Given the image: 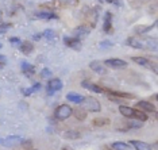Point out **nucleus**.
I'll use <instances>...</instances> for the list:
<instances>
[{"label":"nucleus","instance_id":"23","mask_svg":"<svg viewBox=\"0 0 158 150\" xmlns=\"http://www.w3.org/2000/svg\"><path fill=\"white\" fill-rule=\"evenodd\" d=\"M35 16H37L38 19H58V16H57L54 12H46V11L37 12Z\"/></svg>","mask_w":158,"mask_h":150},{"label":"nucleus","instance_id":"16","mask_svg":"<svg viewBox=\"0 0 158 150\" xmlns=\"http://www.w3.org/2000/svg\"><path fill=\"white\" fill-rule=\"evenodd\" d=\"M19 46H20V52H22L24 56H30L31 53H33V50H34V46H33V44H31L30 41H24Z\"/></svg>","mask_w":158,"mask_h":150},{"label":"nucleus","instance_id":"7","mask_svg":"<svg viewBox=\"0 0 158 150\" xmlns=\"http://www.w3.org/2000/svg\"><path fill=\"white\" fill-rule=\"evenodd\" d=\"M131 61H134L135 64H138V65H141V66H145L147 69H153V72L157 73L156 65H154L152 61H149L147 58H145V57H131Z\"/></svg>","mask_w":158,"mask_h":150},{"label":"nucleus","instance_id":"8","mask_svg":"<svg viewBox=\"0 0 158 150\" xmlns=\"http://www.w3.org/2000/svg\"><path fill=\"white\" fill-rule=\"evenodd\" d=\"M62 89V81L60 78H52L48 84V95H53L57 91Z\"/></svg>","mask_w":158,"mask_h":150},{"label":"nucleus","instance_id":"17","mask_svg":"<svg viewBox=\"0 0 158 150\" xmlns=\"http://www.w3.org/2000/svg\"><path fill=\"white\" fill-rule=\"evenodd\" d=\"M142 42L146 50H153V52L157 50V42L154 38H145V39H142Z\"/></svg>","mask_w":158,"mask_h":150},{"label":"nucleus","instance_id":"14","mask_svg":"<svg viewBox=\"0 0 158 150\" xmlns=\"http://www.w3.org/2000/svg\"><path fill=\"white\" fill-rule=\"evenodd\" d=\"M89 68H91L93 72H96V73H99V74H106L107 73L106 66H104L103 64H100L99 61H92L91 64H89Z\"/></svg>","mask_w":158,"mask_h":150},{"label":"nucleus","instance_id":"28","mask_svg":"<svg viewBox=\"0 0 158 150\" xmlns=\"http://www.w3.org/2000/svg\"><path fill=\"white\" fill-rule=\"evenodd\" d=\"M42 37H45L46 39H54L56 38V33L53 30H46L42 33Z\"/></svg>","mask_w":158,"mask_h":150},{"label":"nucleus","instance_id":"24","mask_svg":"<svg viewBox=\"0 0 158 150\" xmlns=\"http://www.w3.org/2000/svg\"><path fill=\"white\" fill-rule=\"evenodd\" d=\"M66 99L69 100V102L74 103V104H80V103L82 102V99H84V96H80L77 94H73V92H70V94L66 95Z\"/></svg>","mask_w":158,"mask_h":150},{"label":"nucleus","instance_id":"10","mask_svg":"<svg viewBox=\"0 0 158 150\" xmlns=\"http://www.w3.org/2000/svg\"><path fill=\"white\" fill-rule=\"evenodd\" d=\"M81 87L85 88V89H88V91L96 92V94H104V88H102V87H99V85L91 83V81H82Z\"/></svg>","mask_w":158,"mask_h":150},{"label":"nucleus","instance_id":"20","mask_svg":"<svg viewBox=\"0 0 158 150\" xmlns=\"http://www.w3.org/2000/svg\"><path fill=\"white\" fill-rule=\"evenodd\" d=\"M22 72L26 74V76H33V74L35 73V68L31 65V64L23 61L22 62Z\"/></svg>","mask_w":158,"mask_h":150},{"label":"nucleus","instance_id":"35","mask_svg":"<svg viewBox=\"0 0 158 150\" xmlns=\"http://www.w3.org/2000/svg\"><path fill=\"white\" fill-rule=\"evenodd\" d=\"M6 62H7V57H6V56H3V54H0V68L4 66V65H6Z\"/></svg>","mask_w":158,"mask_h":150},{"label":"nucleus","instance_id":"15","mask_svg":"<svg viewBox=\"0 0 158 150\" xmlns=\"http://www.w3.org/2000/svg\"><path fill=\"white\" fill-rule=\"evenodd\" d=\"M108 92V94L114 95L115 98H119V99H135V96L132 94H126V92H119V91H111V89H104V94Z\"/></svg>","mask_w":158,"mask_h":150},{"label":"nucleus","instance_id":"2","mask_svg":"<svg viewBox=\"0 0 158 150\" xmlns=\"http://www.w3.org/2000/svg\"><path fill=\"white\" fill-rule=\"evenodd\" d=\"M80 104L84 111H88V112H100L102 111V104H100V102L96 98H92V96L84 98Z\"/></svg>","mask_w":158,"mask_h":150},{"label":"nucleus","instance_id":"19","mask_svg":"<svg viewBox=\"0 0 158 150\" xmlns=\"http://www.w3.org/2000/svg\"><path fill=\"white\" fill-rule=\"evenodd\" d=\"M41 89H42V84H41V83H35V84L33 85V87L22 89V92H23V95H24V96H30V95H33L34 92L41 91Z\"/></svg>","mask_w":158,"mask_h":150},{"label":"nucleus","instance_id":"36","mask_svg":"<svg viewBox=\"0 0 158 150\" xmlns=\"http://www.w3.org/2000/svg\"><path fill=\"white\" fill-rule=\"evenodd\" d=\"M34 39H35V41H39V39H41L42 38V33H38V34H35L34 35V37H33Z\"/></svg>","mask_w":158,"mask_h":150},{"label":"nucleus","instance_id":"1","mask_svg":"<svg viewBox=\"0 0 158 150\" xmlns=\"http://www.w3.org/2000/svg\"><path fill=\"white\" fill-rule=\"evenodd\" d=\"M119 112H120V115H123L124 118L138 120V122H146V120L149 119V116H147L145 112L139 111V110H136V108H132V107L123 106V104L119 106Z\"/></svg>","mask_w":158,"mask_h":150},{"label":"nucleus","instance_id":"33","mask_svg":"<svg viewBox=\"0 0 158 150\" xmlns=\"http://www.w3.org/2000/svg\"><path fill=\"white\" fill-rule=\"evenodd\" d=\"M10 42L14 45H20L22 44V41H20V38H18V37H12V38H10Z\"/></svg>","mask_w":158,"mask_h":150},{"label":"nucleus","instance_id":"26","mask_svg":"<svg viewBox=\"0 0 158 150\" xmlns=\"http://www.w3.org/2000/svg\"><path fill=\"white\" fill-rule=\"evenodd\" d=\"M80 137H81V134L74 130H69L64 133V138H66V139H78Z\"/></svg>","mask_w":158,"mask_h":150},{"label":"nucleus","instance_id":"4","mask_svg":"<svg viewBox=\"0 0 158 150\" xmlns=\"http://www.w3.org/2000/svg\"><path fill=\"white\" fill-rule=\"evenodd\" d=\"M23 137H19V135H10V137L6 138H0V145L6 146V148H14V146L22 145L23 144Z\"/></svg>","mask_w":158,"mask_h":150},{"label":"nucleus","instance_id":"21","mask_svg":"<svg viewBox=\"0 0 158 150\" xmlns=\"http://www.w3.org/2000/svg\"><path fill=\"white\" fill-rule=\"evenodd\" d=\"M111 148H112V150H134L131 145L124 144V142H114Z\"/></svg>","mask_w":158,"mask_h":150},{"label":"nucleus","instance_id":"18","mask_svg":"<svg viewBox=\"0 0 158 150\" xmlns=\"http://www.w3.org/2000/svg\"><path fill=\"white\" fill-rule=\"evenodd\" d=\"M127 45L131 46V48H134V49H145L142 39H136L134 37H130L127 39Z\"/></svg>","mask_w":158,"mask_h":150},{"label":"nucleus","instance_id":"11","mask_svg":"<svg viewBox=\"0 0 158 150\" xmlns=\"http://www.w3.org/2000/svg\"><path fill=\"white\" fill-rule=\"evenodd\" d=\"M89 33H91V28H88V27H85V26H80V27H77L76 30H74V38H77V39H81L82 38H85L87 35H89Z\"/></svg>","mask_w":158,"mask_h":150},{"label":"nucleus","instance_id":"12","mask_svg":"<svg viewBox=\"0 0 158 150\" xmlns=\"http://www.w3.org/2000/svg\"><path fill=\"white\" fill-rule=\"evenodd\" d=\"M128 145H131L134 150H153L152 145L146 144V142H143V141H131Z\"/></svg>","mask_w":158,"mask_h":150},{"label":"nucleus","instance_id":"32","mask_svg":"<svg viewBox=\"0 0 158 150\" xmlns=\"http://www.w3.org/2000/svg\"><path fill=\"white\" fill-rule=\"evenodd\" d=\"M112 45H114V44H112V42H110V41H103L102 44H100V48H102V49H106V48H111Z\"/></svg>","mask_w":158,"mask_h":150},{"label":"nucleus","instance_id":"5","mask_svg":"<svg viewBox=\"0 0 158 150\" xmlns=\"http://www.w3.org/2000/svg\"><path fill=\"white\" fill-rule=\"evenodd\" d=\"M127 65H128L127 61L120 60V58H108L104 61V66L112 68V69H123V68H126Z\"/></svg>","mask_w":158,"mask_h":150},{"label":"nucleus","instance_id":"6","mask_svg":"<svg viewBox=\"0 0 158 150\" xmlns=\"http://www.w3.org/2000/svg\"><path fill=\"white\" fill-rule=\"evenodd\" d=\"M136 110H139V111L142 112H149V114H156V106L153 104V103L150 102H146V100H139L138 103H136Z\"/></svg>","mask_w":158,"mask_h":150},{"label":"nucleus","instance_id":"22","mask_svg":"<svg viewBox=\"0 0 158 150\" xmlns=\"http://www.w3.org/2000/svg\"><path fill=\"white\" fill-rule=\"evenodd\" d=\"M110 123H111V120L108 119V118H95V119L92 120V124L96 126V127H104Z\"/></svg>","mask_w":158,"mask_h":150},{"label":"nucleus","instance_id":"37","mask_svg":"<svg viewBox=\"0 0 158 150\" xmlns=\"http://www.w3.org/2000/svg\"><path fill=\"white\" fill-rule=\"evenodd\" d=\"M107 2H108V3H114V0H107Z\"/></svg>","mask_w":158,"mask_h":150},{"label":"nucleus","instance_id":"3","mask_svg":"<svg viewBox=\"0 0 158 150\" xmlns=\"http://www.w3.org/2000/svg\"><path fill=\"white\" fill-rule=\"evenodd\" d=\"M72 107H69L68 104H62V106H58L54 111V118L58 120H66L68 118H70L73 114H72Z\"/></svg>","mask_w":158,"mask_h":150},{"label":"nucleus","instance_id":"34","mask_svg":"<svg viewBox=\"0 0 158 150\" xmlns=\"http://www.w3.org/2000/svg\"><path fill=\"white\" fill-rule=\"evenodd\" d=\"M10 27H11V24H8V23H6V24H0V31H2V33H6V31L8 30Z\"/></svg>","mask_w":158,"mask_h":150},{"label":"nucleus","instance_id":"38","mask_svg":"<svg viewBox=\"0 0 158 150\" xmlns=\"http://www.w3.org/2000/svg\"><path fill=\"white\" fill-rule=\"evenodd\" d=\"M3 48V45H2V42H0V49H2Z\"/></svg>","mask_w":158,"mask_h":150},{"label":"nucleus","instance_id":"25","mask_svg":"<svg viewBox=\"0 0 158 150\" xmlns=\"http://www.w3.org/2000/svg\"><path fill=\"white\" fill-rule=\"evenodd\" d=\"M156 24H157V23L154 22L152 26H136V27H135V33H136V34H145V33H149V31L152 30L154 26H156Z\"/></svg>","mask_w":158,"mask_h":150},{"label":"nucleus","instance_id":"39","mask_svg":"<svg viewBox=\"0 0 158 150\" xmlns=\"http://www.w3.org/2000/svg\"><path fill=\"white\" fill-rule=\"evenodd\" d=\"M64 150H70V149H68V148H64Z\"/></svg>","mask_w":158,"mask_h":150},{"label":"nucleus","instance_id":"13","mask_svg":"<svg viewBox=\"0 0 158 150\" xmlns=\"http://www.w3.org/2000/svg\"><path fill=\"white\" fill-rule=\"evenodd\" d=\"M103 30H104V33H111V31H112V14L111 12H106Z\"/></svg>","mask_w":158,"mask_h":150},{"label":"nucleus","instance_id":"30","mask_svg":"<svg viewBox=\"0 0 158 150\" xmlns=\"http://www.w3.org/2000/svg\"><path fill=\"white\" fill-rule=\"evenodd\" d=\"M64 4L68 7H76L78 4V0H64Z\"/></svg>","mask_w":158,"mask_h":150},{"label":"nucleus","instance_id":"31","mask_svg":"<svg viewBox=\"0 0 158 150\" xmlns=\"http://www.w3.org/2000/svg\"><path fill=\"white\" fill-rule=\"evenodd\" d=\"M128 127H130V128H141V127H142V122H138V120H134V122L128 123Z\"/></svg>","mask_w":158,"mask_h":150},{"label":"nucleus","instance_id":"9","mask_svg":"<svg viewBox=\"0 0 158 150\" xmlns=\"http://www.w3.org/2000/svg\"><path fill=\"white\" fill-rule=\"evenodd\" d=\"M64 44H65L68 48H70V49H74V50H77V52H80L81 48H82V45H81V41L80 39H77V38H72V37H65L64 38Z\"/></svg>","mask_w":158,"mask_h":150},{"label":"nucleus","instance_id":"29","mask_svg":"<svg viewBox=\"0 0 158 150\" xmlns=\"http://www.w3.org/2000/svg\"><path fill=\"white\" fill-rule=\"evenodd\" d=\"M53 76V73H52V70L48 69V68H45V69H42V72H41V77L42 78H50Z\"/></svg>","mask_w":158,"mask_h":150},{"label":"nucleus","instance_id":"27","mask_svg":"<svg viewBox=\"0 0 158 150\" xmlns=\"http://www.w3.org/2000/svg\"><path fill=\"white\" fill-rule=\"evenodd\" d=\"M72 114H74V116L77 118L78 120H84L87 118V111H84L82 108H76L72 111Z\"/></svg>","mask_w":158,"mask_h":150}]
</instances>
